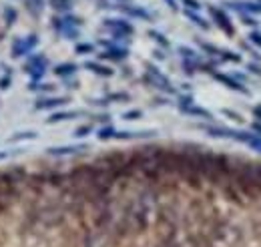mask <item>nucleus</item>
I'll use <instances>...</instances> for the list:
<instances>
[{
	"label": "nucleus",
	"instance_id": "34",
	"mask_svg": "<svg viewBox=\"0 0 261 247\" xmlns=\"http://www.w3.org/2000/svg\"><path fill=\"white\" fill-rule=\"evenodd\" d=\"M6 157V153H0V159H4Z\"/></svg>",
	"mask_w": 261,
	"mask_h": 247
},
{
	"label": "nucleus",
	"instance_id": "29",
	"mask_svg": "<svg viewBox=\"0 0 261 247\" xmlns=\"http://www.w3.org/2000/svg\"><path fill=\"white\" fill-rule=\"evenodd\" d=\"M87 133H91V127H89V125H87V127H80V129H76V133H75V135H76V137H85Z\"/></svg>",
	"mask_w": 261,
	"mask_h": 247
},
{
	"label": "nucleus",
	"instance_id": "10",
	"mask_svg": "<svg viewBox=\"0 0 261 247\" xmlns=\"http://www.w3.org/2000/svg\"><path fill=\"white\" fill-rule=\"evenodd\" d=\"M75 73H76V64H73V62H62V64H56L55 67V75L62 76V78L73 76Z\"/></svg>",
	"mask_w": 261,
	"mask_h": 247
},
{
	"label": "nucleus",
	"instance_id": "11",
	"mask_svg": "<svg viewBox=\"0 0 261 247\" xmlns=\"http://www.w3.org/2000/svg\"><path fill=\"white\" fill-rule=\"evenodd\" d=\"M87 145H80V147H53V149H48L51 155H73V153H80L85 151Z\"/></svg>",
	"mask_w": 261,
	"mask_h": 247
},
{
	"label": "nucleus",
	"instance_id": "18",
	"mask_svg": "<svg viewBox=\"0 0 261 247\" xmlns=\"http://www.w3.org/2000/svg\"><path fill=\"white\" fill-rule=\"evenodd\" d=\"M215 78L221 80V82H225V85L229 87V89H233V91H243V93H245V89H243V87L239 85V82H235L233 78H229V76H225V75H215Z\"/></svg>",
	"mask_w": 261,
	"mask_h": 247
},
{
	"label": "nucleus",
	"instance_id": "27",
	"mask_svg": "<svg viewBox=\"0 0 261 247\" xmlns=\"http://www.w3.org/2000/svg\"><path fill=\"white\" fill-rule=\"evenodd\" d=\"M123 117H125V119H129V121H135V119H139V117H141V111H130V113H125Z\"/></svg>",
	"mask_w": 261,
	"mask_h": 247
},
{
	"label": "nucleus",
	"instance_id": "20",
	"mask_svg": "<svg viewBox=\"0 0 261 247\" xmlns=\"http://www.w3.org/2000/svg\"><path fill=\"white\" fill-rule=\"evenodd\" d=\"M2 16H4V22H6L8 26H12V24L16 22V10H14L12 6H8V8H4V12H2Z\"/></svg>",
	"mask_w": 261,
	"mask_h": 247
},
{
	"label": "nucleus",
	"instance_id": "3",
	"mask_svg": "<svg viewBox=\"0 0 261 247\" xmlns=\"http://www.w3.org/2000/svg\"><path fill=\"white\" fill-rule=\"evenodd\" d=\"M37 44H38V37L37 35H30L28 38H16L12 42V57L14 58L28 57L37 48Z\"/></svg>",
	"mask_w": 261,
	"mask_h": 247
},
{
	"label": "nucleus",
	"instance_id": "13",
	"mask_svg": "<svg viewBox=\"0 0 261 247\" xmlns=\"http://www.w3.org/2000/svg\"><path fill=\"white\" fill-rule=\"evenodd\" d=\"M80 113H76V111H67V113H55V114H51V119H48L46 123L48 125H53V123H60V121H69V119H75V117H78Z\"/></svg>",
	"mask_w": 261,
	"mask_h": 247
},
{
	"label": "nucleus",
	"instance_id": "32",
	"mask_svg": "<svg viewBox=\"0 0 261 247\" xmlns=\"http://www.w3.org/2000/svg\"><path fill=\"white\" fill-rule=\"evenodd\" d=\"M253 114H257V117H261V107H255V109H253Z\"/></svg>",
	"mask_w": 261,
	"mask_h": 247
},
{
	"label": "nucleus",
	"instance_id": "14",
	"mask_svg": "<svg viewBox=\"0 0 261 247\" xmlns=\"http://www.w3.org/2000/svg\"><path fill=\"white\" fill-rule=\"evenodd\" d=\"M229 6L241 12H261V4L255 2H229Z\"/></svg>",
	"mask_w": 261,
	"mask_h": 247
},
{
	"label": "nucleus",
	"instance_id": "19",
	"mask_svg": "<svg viewBox=\"0 0 261 247\" xmlns=\"http://www.w3.org/2000/svg\"><path fill=\"white\" fill-rule=\"evenodd\" d=\"M26 141V139H37V133L35 131H24V133H16L14 137H10L8 139V143H16V141Z\"/></svg>",
	"mask_w": 261,
	"mask_h": 247
},
{
	"label": "nucleus",
	"instance_id": "7",
	"mask_svg": "<svg viewBox=\"0 0 261 247\" xmlns=\"http://www.w3.org/2000/svg\"><path fill=\"white\" fill-rule=\"evenodd\" d=\"M67 103H69V98H64V96H44V98H38L35 109L37 111H46V109L62 107V105H67Z\"/></svg>",
	"mask_w": 261,
	"mask_h": 247
},
{
	"label": "nucleus",
	"instance_id": "28",
	"mask_svg": "<svg viewBox=\"0 0 261 247\" xmlns=\"http://www.w3.org/2000/svg\"><path fill=\"white\" fill-rule=\"evenodd\" d=\"M247 145H251V147H253V149L261 151V139H255V137H251V139L247 141Z\"/></svg>",
	"mask_w": 261,
	"mask_h": 247
},
{
	"label": "nucleus",
	"instance_id": "5",
	"mask_svg": "<svg viewBox=\"0 0 261 247\" xmlns=\"http://www.w3.org/2000/svg\"><path fill=\"white\" fill-rule=\"evenodd\" d=\"M105 28L111 30L115 37H130V35H133V26H130L127 20L109 19V20H105Z\"/></svg>",
	"mask_w": 261,
	"mask_h": 247
},
{
	"label": "nucleus",
	"instance_id": "21",
	"mask_svg": "<svg viewBox=\"0 0 261 247\" xmlns=\"http://www.w3.org/2000/svg\"><path fill=\"white\" fill-rule=\"evenodd\" d=\"M51 4L55 10H69L71 8V0H51Z\"/></svg>",
	"mask_w": 261,
	"mask_h": 247
},
{
	"label": "nucleus",
	"instance_id": "33",
	"mask_svg": "<svg viewBox=\"0 0 261 247\" xmlns=\"http://www.w3.org/2000/svg\"><path fill=\"white\" fill-rule=\"evenodd\" d=\"M253 129H255V131H259V133H261V125H253Z\"/></svg>",
	"mask_w": 261,
	"mask_h": 247
},
{
	"label": "nucleus",
	"instance_id": "2",
	"mask_svg": "<svg viewBox=\"0 0 261 247\" xmlns=\"http://www.w3.org/2000/svg\"><path fill=\"white\" fill-rule=\"evenodd\" d=\"M46 67H48V58L44 55H35V57H28L26 62H24V73L30 76L32 82H37L44 76L46 73Z\"/></svg>",
	"mask_w": 261,
	"mask_h": 247
},
{
	"label": "nucleus",
	"instance_id": "24",
	"mask_svg": "<svg viewBox=\"0 0 261 247\" xmlns=\"http://www.w3.org/2000/svg\"><path fill=\"white\" fill-rule=\"evenodd\" d=\"M111 137H115V131H112V127H107V129H101L99 131V139H111Z\"/></svg>",
	"mask_w": 261,
	"mask_h": 247
},
{
	"label": "nucleus",
	"instance_id": "30",
	"mask_svg": "<svg viewBox=\"0 0 261 247\" xmlns=\"http://www.w3.org/2000/svg\"><path fill=\"white\" fill-rule=\"evenodd\" d=\"M183 2H185L187 6H191L193 10H199V8H201V4L197 2V0H183Z\"/></svg>",
	"mask_w": 261,
	"mask_h": 247
},
{
	"label": "nucleus",
	"instance_id": "15",
	"mask_svg": "<svg viewBox=\"0 0 261 247\" xmlns=\"http://www.w3.org/2000/svg\"><path fill=\"white\" fill-rule=\"evenodd\" d=\"M24 6L32 16H38L44 8V0H24Z\"/></svg>",
	"mask_w": 261,
	"mask_h": 247
},
{
	"label": "nucleus",
	"instance_id": "1",
	"mask_svg": "<svg viewBox=\"0 0 261 247\" xmlns=\"http://www.w3.org/2000/svg\"><path fill=\"white\" fill-rule=\"evenodd\" d=\"M235 185L249 195L261 193V163H247L235 171Z\"/></svg>",
	"mask_w": 261,
	"mask_h": 247
},
{
	"label": "nucleus",
	"instance_id": "12",
	"mask_svg": "<svg viewBox=\"0 0 261 247\" xmlns=\"http://www.w3.org/2000/svg\"><path fill=\"white\" fill-rule=\"evenodd\" d=\"M85 69H89V71H93L94 75H99V76H111L112 75V71L109 69V67H103V64H99V62H85Z\"/></svg>",
	"mask_w": 261,
	"mask_h": 247
},
{
	"label": "nucleus",
	"instance_id": "25",
	"mask_svg": "<svg viewBox=\"0 0 261 247\" xmlns=\"http://www.w3.org/2000/svg\"><path fill=\"white\" fill-rule=\"evenodd\" d=\"M149 37H153V38H155L157 42H161L163 46H169V42L165 40V37H163V35H159V32H155V30H151V32H149Z\"/></svg>",
	"mask_w": 261,
	"mask_h": 247
},
{
	"label": "nucleus",
	"instance_id": "6",
	"mask_svg": "<svg viewBox=\"0 0 261 247\" xmlns=\"http://www.w3.org/2000/svg\"><path fill=\"white\" fill-rule=\"evenodd\" d=\"M209 12H211V16H213V20L219 24L221 30H225L227 35H233V24H231V20H229V16H227L223 10H219V8H215V6H211Z\"/></svg>",
	"mask_w": 261,
	"mask_h": 247
},
{
	"label": "nucleus",
	"instance_id": "22",
	"mask_svg": "<svg viewBox=\"0 0 261 247\" xmlns=\"http://www.w3.org/2000/svg\"><path fill=\"white\" fill-rule=\"evenodd\" d=\"M187 16H189V19H191V20H193L195 24H199L201 28H209V24H207V22H205V20L201 19V16H197V14H193L191 10H187Z\"/></svg>",
	"mask_w": 261,
	"mask_h": 247
},
{
	"label": "nucleus",
	"instance_id": "23",
	"mask_svg": "<svg viewBox=\"0 0 261 247\" xmlns=\"http://www.w3.org/2000/svg\"><path fill=\"white\" fill-rule=\"evenodd\" d=\"M10 85H12V75H10V73H6L2 78H0V89L6 91V89H10Z\"/></svg>",
	"mask_w": 261,
	"mask_h": 247
},
{
	"label": "nucleus",
	"instance_id": "26",
	"mask_svg": "<svg viewBox=\"0 0 261 247\" xmlns=\"http://www.w3.org/2000/svg\"><path fill=\"white\" fill-rule=\"evenodd\" d=\"M76 53H78V55L93 53V44H76Z\"/></svg>",
	"mask_w": 261,
	"mask_h": 247
},
{
	"label": "nucleus",
	"instance_id": "31",
	"mask_svg": "<svg viewBox=\"0 0 261 247\" xmlns=\"http://www.w3.org/2000/svg\"><path fill=\"white\" fill-rule=\"evenodd\" d=\"M251 42H255V44H259L261 46V32H251Z\"/></svg>",
	"mask_w": 261,
	"mask_h": 247
},
{
	"label": "nucleus",
	"instance_id": "16",
	"mask_svg": "<svg viewBox=\"0 0 261 247\" xmlns=\"http://www.w3.org/2000/svg\"><path fill=\"white\" fill-rule=\"evenodd\" d=\"M123 12L130 14V16H137V19H145V20H149L151 19V14L143 10V8H135V6H123Z\"/></svg>",
	"mask_w": 261,
	"mask_h": 247
},
{
	"label": "nucleus",
	"instance_id": "17",
	"mask_svg": "<svg viewBox=\"0 0 261 247\" xmlns=\"http://www.w3.org/2000/svg\"><path fill=\"white\" fill-rule=\"evenodd\" d=\"M181 111L189 113V114H199V117H205V119H211V113L205 111V109H199V107H189V105H181Z\"/></svg>",
	"mask_w": 261,
	"mask_h": 247
},
{
	"label": "nucleus",
	"instance_id": "8",
	"mask_svg": "<svg viewBox=\"0 0 261 247\" xmlns=\"http://www.w3.org/2000/svg\"><path fill=\"white\" fill-rule=\"evenodd\" d=\"M109 48L101 55L103 58H112V60H123V58H127V51L125 48H121V46H115V44H111V42H105Z\"/></svg>",
	"mask_w": 261,
	"mask_h": 247
},
{
	"label": "nucleus",
	"instance_id": "4",
	"mask_svg": "<svg viewBox=\"0 0 261 247\" xmlns=\"http://www.w3.org/2000/svg\"><path fill=\"white\" fill-rule=\"evenodd\" d=\"M78 19H73V16H67V19H53V28L58 30L60 35L69 37V38H76L78 37Z\"/></svg>",
	"mask_w": 261,
	"mask_h": 247
},
{
	"label": "nucleus",
	"instance_id": "9",
	"mask_svg": "<svg viewBox=\"0 0 261 247\" xmlns=\"http://www.w3.org/2000/svg\"><path fill=\"white\" fill-rule=\"evenodd\" d=\"M149 78L155 82V85H157L159 89H163V91H169V93L173 91V89H171V82H169L165 76H163V75H161L157 69H149Z\"/></svg>",
	"mask_w": 261,
	"mask_h": 247
}]
</instances>
